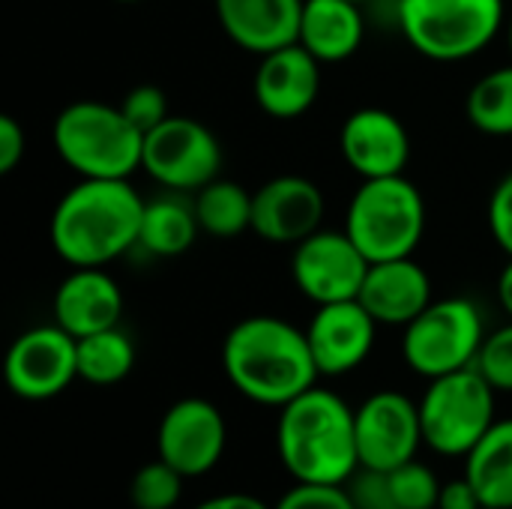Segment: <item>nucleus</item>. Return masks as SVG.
Returning <instances> with one entry per match:
<instances>
[{
	"label": "nucleus",
	"instance_id": "1",
	"mask_svg": "<svg viewBox=\"0 0 512 509\" xmlns=\"http://www.w3.org/2000/svg\"><path fill=\"white\" fill-rule=\"evenodd\" d=\"M144 204L129 180L81 177L57 201L48 240L69 267H105L138 246Z\"/></svg>",
	"mask_w": 512,
	"mask_h": 509
},
{
	"label": "nucleus",
	"instance_id": "2",
	"mask_svg": "<svg viewBox=\"0 0 512 509\" xmlns=\"http://www.w3.org/2000/svg\"><path fill=\"white\" fill-rule=\"evenodd\" d=\"M222 369L240 396L264 408H285L321 378L306 330L276 315L234 324L222 342Z\"/></svg>",
	"mask_w": 512,
	"mask_h": 509
},
{
	"label": "nucleus",
	"instance_id": "3",
	"mask_svg": "<svg viewBox=\"0 0 512 509\" xmlns=\"http://www.w3.org/2000/svg\"><path fill=\"white\" fill-rule=\"evenodd\" d=\"M279 411L276 450L285 471L297 483L345 486L360 468L354 411L348 402L315 384Z\"/></svg>",
	"mask_w": 512,
	"mask_h": 509
},
{
	"label": "nucleus",
	"instance_id": "4",
	"mask_svg": "<svg viewBox=\"0 0 512 509\" xmlns=\"http://www.w3.org/2000/svg\"><path fill=\"white\" fill-rule=\"evenodd\" d=\"M51 141L66 168L93 180H129L144 159V132L120 105L99 99L66 105L54 120Z\"/></svg>",
	"mask_w": 512,
	"mask_h": 509
},
{
	"label": "nucleus",
	"instance_id": "5",
	"mask_svg": "<svg viewBox=\"0 0 512 509\" xmlns=\"http://www.w3.org/2000/svg\"><path fill=\"white\" fill-rule=\"evenodd\" d=\"M345 234L369 264L411 258L426 234V201L405 174L363 180L348 201Z\"/></svg>",
	"mask_w": 512,
	"mask_h": 509
},
{
	"label": "nucleus",
	"instance_id": "6",
	"mask_svg": "<svg viewBox=\"0 0 512 509\" xmlns=\"http://www.w3.org/2000/svg\"><path fill=\"white\" fill-rule=\"evenodd\" d=\"M399 30L435 63H459L486 51L507 27L504 0H399Z\"/></svg>",
	"mask_w": 512,
	"mask_h": 509
},
{
	"label": "nucleus",
	"instance_id": "7",
	"mask_svg": "<svg viewBox=\"0 0 512 509\" xmlns=\"http://www.w3.org/2000/svg\"><path fill=\"white\" fill-rule=\"evenodd\" d=\"M495 387L477 366L429 381L420 399L426 444L447 459H465L495 426Z\"/></svg>",
	"mask_w": 512,
	"mask_h": 509
},
{
	"label": "nucleus",
	"instance_id": "8",
	"mask_svg": "<svg viewBox=\"0 0 512 509\" xmlns=\"http://www.w3.org/2000/svg\"><path fill=\"white\" fill-rule=\"evenodd\" d=\"M486 342V324L474 300L444 297L432 300L402 336L405 363L423 378H441L477 363Z\"/></svg>",
	"mask_w": 512,
	"mask_h": 509
},
{
	"label": "nucleus",
	"instance_id": "9",
	"mask_svg": "<svg viewBox=\"0 0 512 509\" xmlns=\"http://www.w3.org/2000/svg\"><path fill=\"white\" fill-rule=\"evenodd\" d=\"M141 168L162 189L189 195L219 177L222 144L207 123L171 114L144 135Z\"/></svg>",
	"mask_w": 512,
	"mask_h": 509
},
{
	"label": "nucleus",
	"instance_id": "10",
	"mask_svg": "<svg viewBox=\"0 0 512 509\" xmlns=\"http://www.w3.org/2000/svg\"><path fill=\"white\" fill-rule=\"evenodd\" d=\"M3 375L24 402L54 399L78 378V339L60 324L30 327L9 345Z\"/></svg>",
	"mask_w": 512,
	"mask_h": 509
},
{
	"label": "nucleus",
	"instance_id": "11",
	"mask_svg": "<svg viewBox=\"0 0 512 509\" xmlns=\"http://www.w3.org/2000/svg\"><path fill=\"white\" fill-rule=\"evenodd\" d=\"M354 429L360 468L372 471H396L414 462L420 444H426L420 405L399 390L372 393L354 411Z\"/></svg>",
	"mask_w": 512,
	"mask_h": 509
},
{
	"label": "nucleus",
	"instance_id": "12",
	"mask_svg": "<svg viewBox=\"0 0 512 509\" xmlns=\"http://www.w3.org/2000/svg\"><path fill=\"white\" fill-rule=\"evenodd\" d=\"M369 273V258L342 231H315L294 246L291 279L297 291L315 306L357 300L363 279Z\"/></svg>",
	"mask_w": 512,
	"mask_h": 509
},
{
	"label": "nucleus",
	"instance_id": "13",
	"mask_svg": "<svg viewBox=\"0 0 512 509\" xmlns=\"http://www.w3.org/2000/svg\"><path fill=\"white\" fill-rule=\"evenodd\" d=\"M228 444V426L222 411L201 399L189 396L174 402L156 432V453L162 462H168L174 471L189 477L210 474Z\"/></svg>",
	"mask_w": 512,
	"mask_h": 509
},
{
	"label": "nucleus",
	"instance_id": "14",
	"mask_svg": "<svg viewBox=\"0 0 512 509\" xmlns=\"http://www.w3.org/2000/svg\"><path fill=\"white\" fill-rule=\"evenodd\" d=\"M324 213V192L300 174H279L252 192V231L276 246H297L321 231Z\"/></svg>",
	"mask_w": 512,
	"mask_h": 509
},
{
	"label": "nucleus",
	"instance_id": "15",
	"mask_svg": "<svg viewBox=\"0 0 512 509\" xmlns=\"http://www.w3.org/2000/svg\"><path fill=\"white\" fill-rule=\"evenodd\" d=\"M339 150L360 180L396 177L411 162V135L393 111L357 108L342 123Z\"/></svg>",
	"mask_w": 512,
	"mask_h": 509
},
{
	"label": "nucleus",
	"instance_id": "16",
	"mask_svg": "<svg viewBox=\"0 0 512 509\" xmlns=\"http://www.w3.org/2000/svg\"><path fill=\"white\" fill-rule=\"evenodd\" d=\"M375 330L378 321L369 315V309L360 300H339V303L318 306L306 327V339L318 363V372L327 378H339L360 369L372 354Z\"/></svg>",
	"mask_w": 512,
	"mask_h": 509
},
{
	"label": "nucleus",
	"instance_id": "17",
	"mask_svg": "<svg viewBox=\"0 0 512 509\" xmlns=\"http://www.w3.org/2000/svg\"><path fill=\"white\" fill-rule=\"evenodd\" d=\"M321 93V60L312 57L300 42H291L279 51L261 57L252 96L258 108L276 120L303 117Z\"/></svg>",
	"mask_w": 512,
	"mask_h": 509
},
{
	"label": "nucleus",
	"instance_id": "18",
	"mask_svg": "<svg viewBox=\"0 0 512 509\" xmlns=\"http://www.w3.org/2000/svg\"><path fill=\"white\" fill-rule=\"evenodd\" d=\"M54 324L84 339L111 330L123 318V291L102 267H72L54 291Z\"/></svg>",
	"mask_w": 512,
	"mask_h": 509
},
{
	"label": "nucleus",
	"instance_id": "19",
	"mask_svg": "<svg viewBox=\"0 0 512 509\" xmlns=\"http://www.w3.org/2000/svg\"><path fill=\"white\" fill-rule=\"evenodd\" d=\"M216 18L225 36L249 51L270 54L279 51L300 36L303 0H213Z\"/></svg>",
	"mask_w": 512,
	"mask_h": 509
},
{
	"label": "nucleus",
	"instance_id": "20",
	"mask_svg": "<svg viewBox=\"0 0 512 509\" xmlns=\"http://www.w3.org/2000/svg\"><path fill=\"white\" fill-rule=\"evenodd\" d=\"M378 324L408 327L432 303V279L426 267L411 258L369 264L357 297Z\"/></svg>",
	"mask_w": 512,
	"mask_h": 509
},
{
	"label": "nucleus",
	"instance_id": "21",
	"mask_svg": "<svg viewBox=\"0 0 512 509\" xmlns=\"http://www.w3.org/2000/svg\"><path fill=\"white\" fill-rule=\"evenodd\" d=\"M366 36V18L354 0H303L297 42L321 63L354 57Z\"/></svg>",
	"mask_w": 512,
	"mask_h": 509
},
{
	"label": "nucleus",
	"instance_id": "22",
	"mask_svg": "<svg viewBox=\"0 0 512 509\" xmlns=\"http://www.w3.org/2000/svg\"><path fill=\"white\" fill-rule=\"evenodd\" d=\"M198 231L201 225H198L195 201L186 198L183 192L165 189V195H156L144 204L138 246L156 258H177L195 246Z\"/></svg>",
	"mask_w": 512,
	"mask_h": 509
},
{
	"label": "nucleus",
	"instance_id": "23",
	"mask_svg": "<svg viewBox=\"0 0 512 509\" xmlns=\"http://www.w3.org/2000/svg\"><path fill=\"white\" fill-rule=\"evenodd\" d=\"M465 477L477 489L483 507L512 509V417L495 420L465 456Z\"/></svg>",
	"mask_w": 512,
	"mask_h": 509
},
{
	"label": "nucleus",
	"instance_id": "24",
	"mask_svg": "<svg viewBox=\"0 0 512 509\" xmlns=\"http://www.w3.org/2000/svg\"><path fill=\"white\" fill-rule=\"evenodd\" d=\"M198 225L210 237H240L252 231V192H246L234 180H210L195 192Z\"/></svg>",
	"mask_w": 512,
	"mask_h": 509
},
{
	"label": "nucleus",
	"instance_id": "25",
	"mask_svg": "<svg viewBox=\"0 0 512 509\" xmlns=\"http://www.w3.org/2000/svg\"><path fill=\"white\" fill-rule=\"evenodd\" d=\"M135 366V345L120 330H102L93 336L78 339V378L93 387L120 384Z\"/></svg>",
	"mask_w": 512,
	"mask_h": 509
},
{
	"label": "nucleus",
	"instance_id": "26",
	"mask_svg": "<svg viewBox=\"0 0 512 509\" xmlns=\"http://www.w3.org/2000/svg\"><path fill=\"white\" fill-rule=\"evenodd\" d=\"M465 114L468 123L483 135H495V138L512 135V63L486 72L468 90Z\"/></svg>",
	"mask_w": 512,
	"mask_h": 509
},
{
	"label": "nucleus",
	"instance_id": "27",
	"mask_svg": "<svg viewBox=\"0 0 512 509\" xmlns=\"http://www.w3.org/2000/svg\"><path fill=\"white\" fill-rule=\"evenodd\" d=\"M183 474L174 471L168 462L156 459L147 462L135 471L132 486H129V498L135 509H174L180 495H183Z\"/></svg>",
	"mask_w": 512,
	"mask_h": 509
},
{
	"label": "nucleus",
	"instance_id": "28",
	"mask_svg": "<svg viewBox=\"0 0 512 509\" xmlns=\"http://www.w3.org/2000/svg\"><path fill=\"white\" fill-rule=\"evenodd\" d=\"M390 486L399 509H438L441 483L423 462H408L390 471Z\"/></svg>",
	"mask_w": 512,
	"mask_h": 509
},
{
	"label": "nucleus",
	"instance_id": "29",
	"mask_svg": "<svg viewBox=\"0 0 512 509\" xmlns=\"http://www.w3.org/2000/svg\"><path fill=\"white\" fill-rule=\"evenodd\" d=\"M474 366L498 393H512V321L495 333H486Z\"/></svg>",
	"mask_w": 512,
	"mask_h": 509
},
{
	"label": "nucleus",
	"instance_id": "30",
	"mask_svg": "<svg viewBox=\"0 0 512 509\" xmlns=\"http://www.w3.org/2000/svg\"><path fill=\"white\" fill-rule=\"evenodd\" d=\"M120 108H123V114H126L144 135H147L150 129H156L162 120L171 117V114H168V96H165L159 87H153V84H138V87H132V90L123 96Z\"/></svg>",
	"mask_w": 512,
	"mask_h": 509
},
{
	"label": "nucleus",
	"instance_id": "31",
	"mask_svg": "<svg viewBox=\"0 0 512 509\" xmlns=\"http://www.w3.org/2000/svg\"><path fill=\"white\" fill-rule=\"evenodd\" d=\"M273 509H357L345 486L330 483H297L279 498Z\"/></svg>",
	"mask_w": 512,
	"mask_h": 509
},
{
	"label": "nucleus",
	"instance_id": "32",
	"mask_svg": "<svg viewBox=\"0 0 512 509\" xmlns=\"http://www.w3.org/2000/svg\"><path fill=\"white\" fill-rule=\"evenodd\" d=\"M345 489L357 509H399L390 486V471L357 468L354 477L345 483Z\"/></svg>",
	"mask_w": 512,
	"mask_h": 509
},
{
	"label": "nucleus",
	"instance_id": "33",
	"mask_svg": "<svg viewBox=\"0 0 512 509\" xmlns=\"http://www.w3.org/2000/svg\"><path fill=\"white\" fill-rule=\"evenodd\" d=\"M489 231L498 249L512 258V171L501 177V183L489 198Z\"/></svg>",
	"mask_w": 512,
	"mask_h": 509
},
{
	"label": "nucleus",
	"instance_id": "34",
	"mask_svg": "<svg viewBox=\"0 0 512 509\" xmlns=\"http://www.w3.org/2000/svg\"><path fill=\"white\" fill-rule=\"evenodd\" d=\"M27 153V135L21 123L9 114H0V174H12Z\"/></svg>",
	"mask_w": 512,
	"mask_h": 509
},
{
	"label": "nucleus",
	"instance_id": "35",
	"mask_svg": "<svg viewBox=\"0 0 512 509\" xmlns=\"http://www.w3.org/2000/svg\"><path fill=\"white\" fill-rule=\"evenodd\" d=\"M483 501L477 495V489L471 486L468 477L462 480H450L441 486V498H438V509H480Z\"/></svg>",
	"mask_w": 512,
	"mask_h": 509
},
{
	"label": "nucleus",
	"instance_id": "36",
	"mask_svg": "<svg viewBox=\"0 0 512 509\" xmlns=\"http://www.w3.org/2000/svg\"><path fill=\"white\" fill-rule=\"evenodd\" d=\"M195 509H273V507H267V504H264L261 498H255V495H240V492H234V495L210 498V501L198 504Z\"/></svg>",
	"mask_w": 512,
	"mask_h": 509
},
{
	"label": "nucleus",
	"instance_id": "37",
	"mask_svg": "<svg viewBox=\"0 0 512 509\" xmlns=\"http://www.w3.org/2000/svg\"><path fill=\"white\" fill-rule=\"evenodd\" d=\"M498 300H501L504 312L510 315L512 321V258L507 261V267L501 270V276H498Z\"/></svg>",
	"mask_w": 512,
	"mask_h": 509
},
{
	"label": "nucleus",
	"instance_id": "38",
	"mask_svg": "<svg viewBox=\"0 0 512 509\" xmlns=\"http://www.w3.org/2000/svg\"><path fill=\"white\" fill-rule=\"evenodd\" d=\"M507 45H510V54H512V15L507 18Z\"/></svg>",
	"mask_w": 512,
	"mask_h": 509
},
{
	"label": "nucleus",
	"instance_id": "39",
	"mask_svg": "<svg viewBox=\"0 0 512 509\" xmlns=\"http://www.w3.org/2000/svg\"><path fill=\"white\" fill-rule=\"evenodd\" d=\"M354 3H360V6H363V3H375V0H354Z\"/></svg>",
	"mask_w": 512,
	"mask_h": 509
},
{
	"label": "nucleus",
	"instance_id": "40",
	"mask_svg": "<svg viewBox=\"0 0 512 509\" xmlns=\"http://www.w3.org/2000/svg\"><path fill=\"white\" fill-rule=\"evenodd\" d=\"M117 3H141V0H117Z\"/></svg>",
	"mask_w": 512,
	"mask_h": 509
},
{
	"label": "nucleus",
	"instance_id": "41",
	"mask_svg": "<svg viewBox=\"0 0 512 509\" xmlns=\"http://www.w3.org/2000/svg\"><path fill=\"white\" fill-rule=\"evenodd\" d=\"M480 509H495V507H480Z\"/></svg>",
	"mask_w": 512,
	"mask_h": 509
}]
</instances>
